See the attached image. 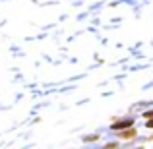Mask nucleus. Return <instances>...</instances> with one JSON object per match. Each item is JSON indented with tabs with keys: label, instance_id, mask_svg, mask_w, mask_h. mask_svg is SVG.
<instances>
[{
	"label": "nucleus",
	"instance_id": "obj_3",
	"mask_svg": "<svg viewBox=\"0 0 153 149\" xmlns=\"http://www.w3.org/2000/svg\"><path fill=\"white\" fill-rule=\"evenodd\" d=\"M146 126H147V128H153V118H147V122H146Z\"/></svg>",
	"mask_w": 153,
	"mask_h": 149
},
{
	"label": "nucleus",
	"instance_id": "obj_1",
	"mask_svg": "<svg viewBox=\"0 0 153 149\" xmlns=\"http://www.w3.org/2000/svg\"><path fill=\"white\" fill-rule=\"evenodd\" d=\"M136 128H132V126H128V128H124V130H118V138L120 139H134L136 138Z\"/></svg>",
	"mask_w": 153,
	"mask_h": 149
},
{
	"label": "nucleus",
	"instance_id": "obj_2",
	"mask_svg": "<svg viewBox=\"0 0 153 149\" xmlns=\"http://www.w3.org/2000/svg\"><path fill=\"white\" fill-rule=\"evenodd\" d=\"M128 126H134V118H128V120H116V122H112L111 124V128L112 130H124V128H128Z\"/></svg>",
	"mask_w": 153,
	"mask_h": 149
},
{
	"label": "nucleus",
	"instance_id": "obj_4",
	"mask_svg": "<svg viewBox=\"0 0 153 149\" xmlns=\"http://www.w3.org/2000/svg\"><path fill=\"white\" fill-rule=\"evenodd\" d=\"M143 118H153V110H149V112H146V114H143Z\"/></svg>",
	"mask_w": 153,
	"mask_h": 149
}]
</instances>
